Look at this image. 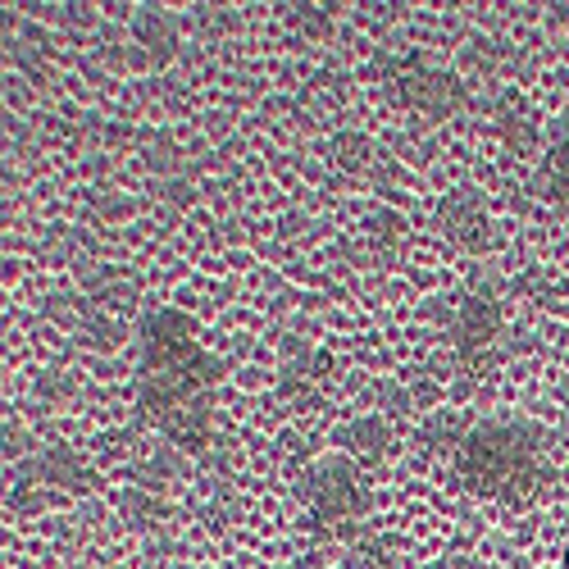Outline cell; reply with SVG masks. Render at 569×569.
I'll use <instances>...</instances> for the list:
<instances>
[{
  "mask_svg": "<svg viewBox=\"0 0 569 569\" xmlns=\"http://www.w3.org/2000/svg\"><path fill=\"white\" fill-rule=\"evenodd\" d=\"M219 360L197 342V323L182 310H151L141 319L137 401L156 429L197 451L210 438V406L219 388Z\"/></svg>",
  "mask_w": 569,
  "mask_h": 569,
  "instance_id": "obj_1",
  "label": "cell"
},
{
  "mask_svg": "<svg viewBox=\"0 0 569 569\" xmlns=\"http://www.w3.org/2000/svg\"><path fill=\"white\" fill-rule=\"evenodd\" d=\"M451 456L465 488L492 501H529L547 483V438L533 419L519 415L469 423V433Z\"/></svg>",
  "mask_w": 569,
  "mask_h": 569,
  "instance_id": "obj_2",
  "label": "cell"
},
{
  "mask_svg": "<svg viewBox=\"0 0 569 569\" xmlns=\"http://www.w3.org/2000/svg\"><path fill=\"white\" fill-rule=\"evenodd\" d=\"M301 501L319 525H347L369 510V488L347 456H323L301 473Z\"/></svg>",
  "mask_w": 569,
  "mask_h": 569,
  "instance_id": "obj_3",
  "label": "cell"
},
{
  "mask_svg": "<svg viewBox=\"0 0 569 569\" xmlns=\"http://www.w3.org/2000/svg\"><path fill=\"white\" fill-rule=\"evenodd\" d=\"M501 338V297L497 288H483V282H469V292L456 306V323H451V347L465 365L483 360V351Z\"/></svg>",
  "mask_w": 569,
  "mask_h": 569,
  "instance_id": "obj_4",
  "label": "cell"
},
{
  "mask_svg": "<svg viewBox=\"0 0 569 569\" xmlns=\"http://www.w3.org/2000/svg\"><path fill=\"white\" fill-rule=\"evenodd\" d=\"M388 87L397 91L406 106L429 110V114H438V101L456 106V78L438 73L429 60H401V64L388 73Z\"/></svg>",
  "mask_w": 569,
  "mask_h": 569,
  "instance_id": "obj_5",
  "label": "cell"
},
{
  "mask_svg": "<svg viewBox=\"0 0 569 569\" xmlns=\"http://www.w3.org/2000/svg\"><path fill=\"white\" fill-rule=\"evenodd\" d=\"M442 228L456 247L465 251H483L488 247V210L483 197L473 187H456V192L442 201Z\"/></svg>",
  "mask_w": 569,
  "mask_h": 569,
  "instance_id": "obj_6",
  "label": "cell"
},
{
  "mask_svg": "<svg viewBox=\"0 0 569 569\" xmlns=\"http://www.w3.org/2000/svg\"><path fill=\"white\" fill-rule=\"evenodd\" d=\"M542 192H547V201L569 210V114L551 132V147H547V160H542Z\"/></svg>",
  "mask_w": 569,
  "mask_h": 569,
  "instance_id": "obj_7",
  "label": "cell"
},
{
  "mask_svg": "<svg viewBox=\"0 0 569 569\" xmlns=\"http://www.w3.org/2000/svg\"><path fill=\"white\" fill-rule=\"evenodd\" d=\"M347 442L356 447V451H365V456H383V447H388V429H383V419H360V423H351L347 429Z\"/></svg>",
  "mask_w": 569,
  "mask_h": 569,
  "instance_id": "obj_8",
  "label": "cell"
},
{
  "mask_svg": "<svg viewBox=\"0 0 569 569\" xmlns=\"http://www.w3.org/2000/svg\"><path fill=\"white\" fill-rule=\"evenodd\" d=\"M137 37H141V41H147V46H151V56H156V41H160V51H164V56H169V46H173V32H169L164 14H151V10H147V14H141V19H137Z\"/></svg>",
  "mask_w": 569,
  "mask_h": 569,
  "instance_id": "obj_9",
  "label": "cell"
},
{
  "mask_svg": "<svg viewBox=\"0 0 569 569\" xmlns=\"http://www.w3.org/2000/svg\"><path fill=\"white\" fill-rule=\"evenodd\" d=\"M565 569H569V542H565Z\"/></svg>",
  "mask_w": 569,
  "mask_h": 569,
  "instance_id": "obj_10",
  "label": "cell"
}]
</instances>
